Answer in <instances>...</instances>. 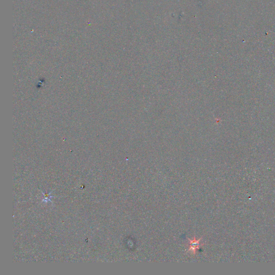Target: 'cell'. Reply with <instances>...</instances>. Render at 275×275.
<instances>
[{"instance_id":"1","label":"cell","mask_w":275,"mask_h":275,"mask_svg":"<svg viewBox=\"0 0 275 275\" xmlns=\"http://www.w3.org/2000/svg\"><path fill=\"white\" fill-rule=\"evenodd\" d=\"M199 242H200V240H197L196 239H194V240H190V248L189 249V251H190L191 253H196V250H198L200 247Z\"/></svg>"}]
</instances>
